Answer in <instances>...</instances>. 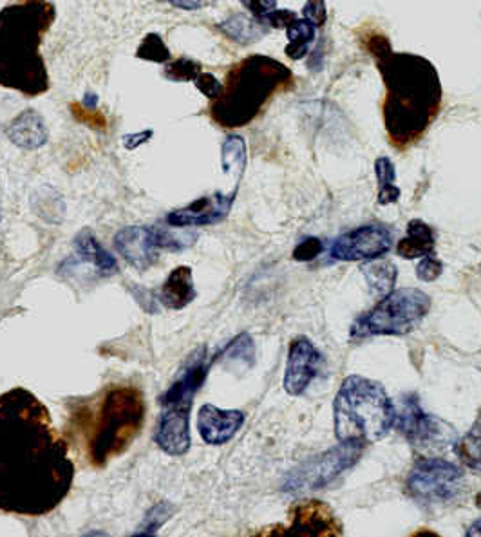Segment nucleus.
Returning <instances> with one entry per match:
<instances>
[{
  "label": "nucleus",
  "instance_id": "f257e3e1",
  "mask_svg": "<svg viewBox=\"0 0 481 537\" xmlns=\"http://www.w3.org/2000/svg\"><path fill=\"white\" fill-rule=\"evenodd\" d=\"M75 465L48 407L28 389L0 395V510L38 518L73 487Z\"/></svg>",
  "mask_w": 481,
  "mask_h": 537
},
{
  "label": "nucleus",
  "instance_id": "f03ea898",
  "mask_svg": "<svg viewBox=\"0 0 481 537\" xmlns=\"http://www.w3.org/2000/svg\"><path fill=\"white\" fill-rule=\"evenodd\" d=\"M369 55L375 58L386 85L382 116L387 138L398 151L413 147L442 107V82L431 60L398 53L384 35H371L366 40Z\"/></svg>",
  "mask_w": 481,
  "mask_h": 537
},
{
  "label": "nucleus",
  "instance_id": "7ed1b4c3",
  "mask_svg": "<svg viewBox=\"0 0 481 537\" xmlns=\"http://www.w3.org/2000/svg\"><path fill=\"white\" fill-rule=\"evenodd\" d=\"M55 20L57 8L49 0H17L0 10V87L29 98L48 93L40 49Z\"/></svg>",
  "mask_w": 481,
  "mask_h": 537
},
{
  "label": "nucleus",
  "instance_id": "20e7f679",
  "mask_svg": "<svg viewBox=\"0 0 481 537\" xmlns=\"http://www.w3.org/2000/svg\"><path fill=\"white\" fill-rule=\"evenodd\" d=\"M295 87L290 67L265 55L239 60L228 71L221 95L210 104V118L223 129L245 127L281 91Z\"/></svg>",
  "mask_w": 481,
  "mask_h": 537
},
{
  "label": "nucleus",
  "instance_id": "39448f33",
  "mask_svg": "<svg viewBox=\"0 0 481 537\" xmlns=\"http://www.w3.org/2000/svg\"><path fill=\"white\" fill-rule=\"evenodd\" d=\"M335 434L339 442H378L395 425L397 409L386 389L375 380L351 375L340 386L335 404Z\"/></svg>",
  "mask_w": 481,
  "mask_h": 537
},
{
  "label": "nucleus",
  "instance_id": "423d86ee",
  "mask_svg": "<svg viewBox=\"0 0 481 537\" xmlns=\"http://www.w3.org/2000/svg\"><path fill=\"white\" fill-rule=\"evenodd\" d=\"M145 422V398L138 387H111L98 409L93 433L89 436V458L104 467L114 456L125 453Z\"/></svg>",
  "mask_w": 481,
  "mask_h": 537
},
{
  "label": "nucleus",
  "instance_id": "0eeeda50",
  "mask_svg": "<svg viewBox=\"0 0 481 537\" xmlns=\"http://www.w3.org/2000/svg\"><path fill=\"white\" fill-rule=\"evenodd\" d=\"M210 369L207 348H198L185 366L180 375L172 382L167 393L161 396V416L156 442L161 451L170 456H181L190 449V407L199 387L203 386Z\"/></svg>",
  "mask_w": 481,
  "mask_h": 537
},
{
  "label": "nucleus",
  "instance_id": "6e6552de",
  "mask_svg": "<svg viewBox=\"0 0 481 537\" xmlns=\"http://www.w3.org/2000/svg\"><path fill=\"white\" fill-rule=\"evenodd\" d=\"M431 310V299L416 288H404L386 295L373 310L351 326V337L364 339L375 335L404 337L415 330Z\"/></svg>",
  "mask_w": 481,
  "mask_h": 537
},
{
  "label": "nucleus",
  "instance_id": "1a4fd4ad",
  "mask_svg": "<svg viewBox=\"0 0 481 537\" xmlns=\"http://www.w3.org/2000/svg\"><path fill=\"white\" fill-rule=\"evenodd\" d=\"M395 422L400 433L406 436L407 442L411 443L418 453H445V449L456 443V431L453 427L440 418L425 415L416 396L402 398Z\"/></svg>",
  "mask_w": 481,
  "mask_h": 537
},
{
  "label": "nucleus",
  "instance_id": "9d476101",
  "mask_svg": "<svg viewBox=\"0 0 481 537\" xmlns=\"http://www.w3.org/2000/svg\"><path fill=\"white\" fill-rule=\"evenodd\" d=\"M366 445L359 442H340L339 447L328 453L315 456L310 462L302 463L299 469L288 476L284 490L310 492L330 485L344 471L351 469L364 454Z\"/></svg>",
  "mask_w": 481,
  "mask_h": 537
},
{
  "label": "nucleus",
  "instance_id": "9b49d317",
  "mask_svg": "<svg viewBox=\"0 0 481 537\" xmlns=\"http://www.w3.org/2000/svg\"><path fill=\"white\" fill-rule=\"evenodd\" d=\"M462 485V471L453 463L436 456L416 463L407 478V490L411 496L427 503L447 501L458 494Z\"/></svg>",
  "mask_w": 481,
  "mask_h": 537
},
{
  "label": "nucleus",
  "instance_id": "f8f14e48",
  "mask_svg": "<svg viewBox=\"0 0 481 537\" xmlns=\"http://www.w3.org/2000/svg\"><path fill=\"white\" fill-rule=\"evenodd\" d=\"M393 239L389 230L378 225L355 228L340 236L331 248L337 261H373L391 250Z\"/></svg>",
  "mask_w": 481,
  "mask_h": 537
},
{
  "label": "nucleus",
  "instance_id": "ddd939ff",
  "mask_svg": "<svg viewBox=\"0 0 481 537\" xmlns=\"http://www.w3.org/2000/svg\"><path fill=\"white\" fill-rule=\"evenodd\" d=\"M322 366V355L306 337H299L290 344L286 371H284V389L292 396H299L312 384Z\"/></svg>",
  "mask_w": 481,
  "mask_h": 537
},
{
  "label": "nucleus",
  "instance_id": "4468645a",
  "mask_svg": "<svg viewBox=\"0 0 481 537\" xmlns=\"http://www.w3.org/2000/svg\"><path fill=\"white\" fill-rule=\"evenodd\" d=\"M237 190L232 194H221L216 192L212 196L196 199L189 207L178 208L170 212L167 216V225L170 227H203V225H214L223 221L230 214Z\"/></svg>",
  "mask_w": 481,
  "mask_h": 537
},
{
  "label": "nucleus",
  "instance_id": "2eb2a0df",
  "mask_svg": "<svg viewBox=\"0 0 481 537\" xmlns=\"http://www.w3.org/2000/svg\"><path fill=\"white\" fill-rule=\"evenodd\" d=\"M292 527L284 534L299 536H342V523L330 505L319 500L302 501L293 507Z\"/></svg>",
  "mask_w": 481,
  "mask_h": 537
},
{
  "label": "nucleus",
  "instance_id": "dca6fc26",
  "mask_svg": "<svg viewBox=\"0 0 481 537\" xmlns=\"http://www.w3.org/2000/svg\"><path fill=\"white\" fill-rule=\"evenodd\" d=\"M114 246L136 270H147L158 261L160 248L154 237V228H123L114 237Z\"/></svg>",
  "mask_w": 481,
  "mask_h": 537
},
{
  "label": "nucleus",
  "instance_id": "f3484780",
  "mask_svg": "<svg viewBox=\"0 0 481 537\" xmlns=\"http://www.w3.org/2000/svg\"><path fill=\"white\" fill-rule=\"evenodd\" d=\"M243 422L245 415L241 411H223L207 404L199 411V434L210 445H223L236 436Z\"/></svg>",
  "mask_w": 481,
  "mask_h": 537
},
{
  "label": "nucleus",
  "instance_id": "a211bd4d",
  "mask_svg": "<svg viewBox=\"0 0 481 537\" xmlns=\"http://www.w3.org/2000/svg\"><path fill=\"white\" fill-rule=\"evenodd\" d=\"M6 136L13 145L26 151H37L49 140V131L42 116L35 109H26L11 120Z\"/></svg>",
  "mask_w": 481,
  "mask_h": 537
},
{
  "label": "nucleus",
  "instance_id": "6ab92c4d",
  "mask_svg": "<svg viewBox=\"0 0 481 537\" xmlns=\"http://www.w3.org/2000/svg\"><path fill=\"white\" fill-rule=\"evenodd\" d=\"M194 299H196V288L189 266H180L172 270L165 284L161 286V304L172 310H183Z\"/></svg>",
  "mask_w": 481,
  "mask_h": 537
},
{
  "label": "nucleus",
  "instance_id": "aec40b11",
  "mask_svg": "<svg viewBox=\"0 0 481 537\" xmlns=\"http://www.w3.org/2000/svg\"><path fill=\"white\" fill-rule=\"evenodd\" d=\"M434 246L433 228L420 219H413L407 225V236L398 241L397 254L404 259H418L433 254Z\"/></svg>",
  "mask_w": 481,
  "mask_h": 537
},
{
  "label": "nucleus",
  "instance_id": "412c9836",
  "mask_svg": "<svg viewBox=\"0 0 481 537\" xmlns=\"http://www.w3.org/2000/svg\"><path fill=\"white\" fill-rule=\"evenodd\" d=\"M217 29L230 38L232 42L241 44V46H250L255 44L257 40L265 37L268 33V26L254 19V17H246V15H232L227 20H223L221 24H217Z\"/></svg>",
  "mask_w": 481,
  "mask_h": 537
},
{
  "label": "nucleus",
  "instance_id": "4be33fe9",
  "mask_svg": "<svg viewBox=\"0 0 481 537\" xmlns=\"http://www.w3.org/2000/svg\"><path fill=\"white\" fill-rule=\"evenodd\" d=\"M75 248L84 261L95 264L100 272H104V274L118 272L116 259L105 250L104 246L96 241L95 234L91 230H82L75 237Z\"/></svg>",
  "mask_w": 481,
  "mask_h": 537
},
{
  "label": "nucleus",
  "instance_id": "5701e85b",
  "mask_svg": "<svg viewBox=\"0 0 481 537\" xmlns=\"http://www.w3.org/2000/svg\"><path fill=\"white\" fill-rule=\"evenodd\" d=\"M317 26L312 24L310 20L297 19L293 22L290 28H286V35L290 44L284 49L286 57L292 58V60H302V58L308 55L310 51V44L315 40L317 35Z\"/></svg>",
  "mask_w": 481,
  "mask_h": 537
},
{
  "label": "nucleus",
  "instance_id": "b1692460",
  "mask_svg": "<svg viewBox=\"0 0 481 537\" xmlns=\"http://www.w3.org/2000/svg\"><path fill=\"white\" fill-rule=\"evenodd\" d=\"M362 272L366 275L369 288L380 295H389L397 284V266L389 261H375L362 264Z\"/></svg>",
  "mask_w": 481,
  "mask_h": 537
},
{
  "label": "nucleus",
  "instance_id": "393cba45",
  "mask_svg": "<svg viewBox=\"0 0 481 537\" xmlns=\"http://www.w3.org/2000/svg\"><path fill=\"white\" fill-rule=\"evenodd\" d=\"M221 163L225 174H230L239 183L246 167V143L241 136L232 134L225 140L221 151Z\"/></svg>",
  "mask_w": 481,
  "mask_h": 537
},
{
  "label": "nucleus",
  "instance_id": "a878e982",
  "mask_svg": "<svg viewBox=\"0 0 481 537\" xmlns=\"http://www.w3.org/2000/svg\"><path fill=\"white\" fill-rule=\"evenodd\" d=\"M378 179V205H391L400 199V189L395 185L397 169L389 158H378L375 163Z\"/></svg>",
  "mask_w": 481,
  "mask_h": 537
},
{
  "label": "nucleus",
  "instance_id": "bb28decb",
  "mask_svg": "<svg viewBox=\"0 0 481 537\" xmlns=\"http://www.w3.org/2000/svg\"><path fill=\"white\" fill-rule=\"evenodd\" d=\"M456 453L467 467L481 471V411L476 416L471 431L458 442Z\"/></svg>",
  "mask_w": 481,
  "mask_h": 537
},
{
  "label": "nucleus",
  "instance_id": "cd10ccee",
  "mask_svg": "<svg viewBox=\"0 0 481 537\" xmlns=\"http://www.w3.org/2000/svg\"><path fill=\"white\" fill-rule=\"evenodd\" d=\"M136 58L152 62V64H167L170 60V51L165 40L158 33H147L142 44L136 49Z\"/></svg>",
  "mask_w": 481,
  "mask_h": 537
},
{
  "label": "nucleus",
  "instance_id": "c85d7f7f",
  "mask_svg": "<svg viewBox=\"0 0 481 537\" xmlns=\"http://www.w3.org/2000/svg\"><path fill=\"white\" fill-rule=\"evenodd\" d=\"M201 73H203L201 64L192 58L185 57L169 60L163 69L165 78L172 80V82H194Z\"/></svg>",
  "mask_w": 481,
  "mask_h": 537
},
{
  "label": "nucleus",
  "instance_id": "c756f323",
  "mask_svg": "<svg viewBox=\"0 0 481 537\" xmlns=\"http://www.w3.org/2000/svg\"><path fill=\"white\" fill-rule=\"evenodd\" d=\"M174 514V507L167 503V501H161L158 505H154L147 516L143 519L142 527L136 530V536H154L163 523L169 521L170 516Z\"/></svg>",
  "mask_w": 481,
  "mask_h": 537
},
{
  "label": "nucleus",
  "instance_id": "7c9ffc66",
  "mask_svg": "<svg viewBox=\"0 0 481 537\" xmlns=\"http://www.w3.org/2000/svg\"><path fill=\"white\" fill-rule=\"evenodd\" d=\"M223 357L227 360H241L246 364H252L254 362V342L250 339V335L241 333L237 339L232 340L223 351Z\"/></svg>",
  "mask_w": 481,
  "mask_h": 537
},
{
  "label": "nucleus",
  "instance_id": "2f4dec72",
  "mask_svg": "<svg viewBox=\"0 0 481 537\" xmlns=\"http://www.w3.org/2000/svg\"><path fill=\"white\" fill-rule=\"evenodd\" d=\"M154 237H156L158 248H161V250H174V252L189 248L198 239L196 234L180 236V234H170L169 230H163V228H154Z\"/></svg>",
  "mask_w": 481,
  "mask_h": 537
},
{
  "label": "nucleus",
  "instance_id": "473e14b6",
  "mask_svg": "<svg viewBox=\"0 0 481 537\" xmlns=\"http://www.w3.org/2000/svg\"><path fill=\"white\" fill-rule=\"evenodd\" d=\"M444 272V264L438 259H433L431 255L422 257V263L416 266V275L425 281V283H433Z\"/></svg>",
  "mask_w": 481,
  "mask_h": 537
},
{
  "label": "nucleus",
  "instance_id": "72a5a7b5",
  "mask_svg": "<svg viewBox=\"0 0 481 537\" xmlns=\"http://www.w3.org/2000/svg\"><path fill=\"white\" fill-rule=\"evenodd\" d=\"M71 113L75 114L78 122L87 123L89 127H93L96 131H104L105 127H107L104 116L96 113V109L93 111V109H85L82 104H73L71 105Z\"/></svg>",
  "mask_w": 481,
  "mask_h": 537
},
{
  "label": "nucleus",
  "instance_id": "f704fd0d",
  "mask_svg": "<svg viewBox=\"0 0 481 537\" xmlns=\"http://www.w3.org/2000/svg\"><path fill=\"white\" fill-rule=\"evenodd\" d=\"M321 252V239H317V237H308V239H304L301 245H297V248L293 250V259H295V261L306 263V261H313L317 255L321 254Z\"/></svg>",
  "mask_w": 481,
  "mask_h": 537
},
{
  "label": "nucleus",
  "instance_id": "c9c22d12",
  "mask_svg": "<svg viewBox=\"0 0 481 537\" xmlns=\"http://www.w3.org/2000/svg\"><path fill=\"white\" fill-rule=\"evenodd\" d=\"M194 84L198 87L199 93L207 96L210 102L216 100L217 96L221 95V89H223V84H221L212 73H201V75L194 80Z\"/></svg>",
  "mask_w": 481,
  "mask_h": 537
},
{
  "label": "nucleus",
  "instance_id": "e433bc0d",
  "mask_svg": "<svg viewBox=\"0 0 481 537\" xmlns=\"http://www.w3.org/2000/svg\"><path fill=\"white\" fill-rule=\"evenodd\" d=\"M304 19L310 20L317 28L324 26L326 22V4L324 0H308L306 6L302 8Z\"/></svg>",
  "mask_w": 481,
  "mask_h": 537
},
{
  "label": "nucleus",
  "instance_id": "4c0bfd02",
  "mask_svg": "<svg viewBox=\"0 0 481 537\" xmlns=\"http://www.w3.org/2000/svg\"><path fill=\"white\" fill-rule=\"evenodd\" d=\"M297 20V13L290 10H274L272 13L266 15L265 22L268 28L286 29L292 26L293 22Z\"/></svg>",
  "mask_w": 481,
  "mask_h": 537
},
{
  "label": "nucleus",
  "instance_id": "58836bf2",
  "mask_svg": "<svg viewBox=\"0 0 481 537\" xmlns=\"http://www.w3.org/2000/svg\"><path fill=\"white\" fill-rule=\"evenodd\" d=\"M241 4L245 6L246 10L252 13L254 19L263 22L268 13H272L277 6V0H241ZM265 24V22H263Z\"/></svg>",
  "mask_w": 481,
  "mask_h": 537
},
{
  "label": "nucleus",
  "instance_id": "ea45409f",
  "mask_svg": "<svg viewBox=\"0 0 481 537\" xmlns=\"http://www.w3.org/2000/svg\"><path fill=\"white\" fill-rule=\"evenodd\" d=\"M154 131L152 129H147V131L142 132H131V134H125L122 138L123 147L127 151H134L138 147H142L143 143L149 142L152 138Z\"/></svg>",
  "mask_w": 481,
  "mask_h": 537
},
{
  "label": "nucleus",
  "instance_id": "a19ab883",
  "mask_svg": "<svg viewBox=\"0 0 481 537\" xmlns=\"http://www.w3.org/2000/svg\"><path fill=\"white\" fill-rule=\"evenodd\" d=\"M161 2H167V4L178 8V10L196 11L205 8L208 4H212L214 0H161Z\"/></svg>",
  "mask_w": 481,
  "mask_h": 537
},
{
  "label": "nucleus",
  "instance_id": "79ce46f5",
  "mask_svg": "<svg viewBox=\"0 0 481 537\" xmlns=\"http://www.w3.org/2000/svg\"><path fill=\"white\" fill-rule=\"evenodd\" d=\"M82 105H84L85 109H93L95 111L96 107H98V95L93 93V91H87L84 95V100H82Z\"/></svg>",
  "mask_w": 481,
  "mask_h": 537
},
{
  "label": "nucleus",
  "instance_id": "37998d69",
  "mask_svg": "<svg viewBox=\"0 0 481 537\" xmlns=\"http://www.w3.org/2000/svg\"><path fill=\"white\" fill-rule=\"evenodd\" d=\"M467 536H481V519L476 521L469 530H467Z\"/></svg>",
  "mask_w": 481,
  "mask_h": 537
},
{
  "label": "nucleus",
  "instance_id": "c03bdc74",
  "mask_svg": "<svg viewBox=\"0 0 481 537\" xmlns=\"http://www.w3.org/2000/svg\"><path fill=\"white\" fill-rule=\"evenodd\" d=\"M476 505H478V507L481 509V492L478 494V496H476Z\"/></svg>",
  "mask_w": 481,
  "mask_h": 537
}]
</instances>
